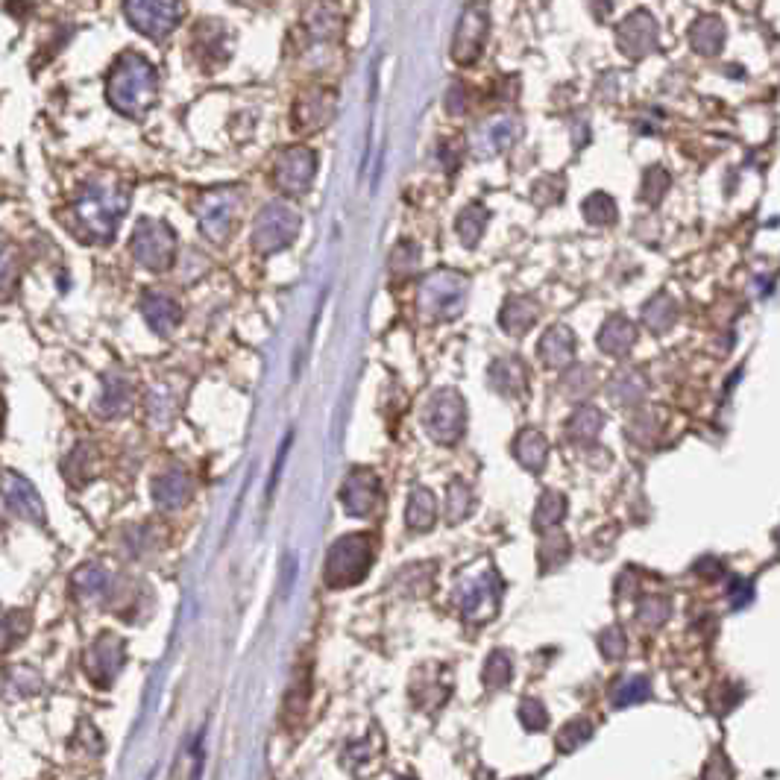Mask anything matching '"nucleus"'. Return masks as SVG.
I'll return each mask as SVG.
<instances>
[{
	"mask_svg": "<svg viewBox=\"0 0 780 780\" xmlns=\"http://www.w3.org/2000/svg\"><path fill=\"white\" fill-rule=\"evenodd\" d=\"M130 209V188L115 176H97L74 197V220L91 241H112Z\"/></svg>",
	"mask_w": 780,
	"mask_h": 780,
	"instance_id": "1",
	"label": "nucleus"
},
{
	"mask_svg": "<svg viewBox=\"0 0 780 780\" xmlns=\"http://www.w3.org/2000/svg\"><path fill=\"white\" fill-rule=\"evenodd\" d=\"M106 94L115 112H121L124 118H144L159 97V74L156 68L138 56V53H121L109 83H106Z\"/></svg>",
	"mask_w": 780,
	"mask_h": 780,
	"instance_id": "2",
	"label": "nucleus"
},
{
	"mask_svg": "<svg viewBox=\"0 0 780 780\" xmlns=\"http://www.w3.org/2000/svg\"><path fill=\"white\" fill-rule=\"evenodd\" d=\"M373 537L370 534H347L341 537L329 555H326V566H323V578L329 587L341 590V587H352L358 581H364L367 569L373 566Z\"/></svg>",
	"mask_w": 780,
	"mask_h": 780,
	"instance_id": "3",
	"label": "nucleus"
},
{
	"mask_svg": "<svg viewBox=\"0 0 780 780\" xmlns=\"http://www.w3.org/2000/svg\"><path fill=\"white\" fill-rule=\"evenodd\" d=\"M417 305L426 320H455L467 305V279L455 270H437L423 282Z\"/></svg>",
	"mask_w": 780,
	"mask_h": 780,
	"instance_id": "4",
	"label": "nucleus"
},
{
	"mask_svg": "<svg viewBox=\"0 0 780 780\" xmlns=\"http://www.w3.org/2000/svg\"><path fill=\"white\" fill-rule=\"evenodd\" d=\"M300 226H303V217L294 206L276 200V203H267L264 209L256 217L253 223V247L261 256H273L279 250H285L297 235H300Z\"/></svg>",
	"mask_w": 780,
	"mask_h": 780,
	"instance_id": "5",
	"label": "nucleus"
},
{
	"mask_svg": "<svg viewBox=\"0 0 780 780\" xmlns=\"http://www.w3.org/2000/svg\"><path fill=\"white\" fill-rule=\"evenodd\" d=\"M132 256L141 267L162 273L171 270L176 261V235L165 220L141 217L132 232Z\"/></svg>",
	"mask_w": 780,
	"mask_h": 780,
	"instance_id": "6",
	"label": "nucleus"
},
{
	"mask_svg": "<svg viewBox=\"0 0 780 780\" xmlns=\"http://www.w3.org/2000/svg\"><path fill=\"white\" fill-rule=\"evenodd\" d=\"M423 426L437 443H458L467 429V408L458 390H437L429 396L426 411H423Z\"/></svg>",
	"mask_w": 780,
	"mask_h": 780,
	"instance_id": "7",
	"label": "nucleus"
},
{
	"mask_svg": "<svg viewBox=\"0 0 780 780\" xmlns=\"http://www.w3.org/2000/svg\"><path fill=\"white\" fill-rule=\"evenodd\" d=\"M124 12L132 30H138L147 39L171 36L182 21L179 0H124Z\"/></svg>",
	"mask_w": 780,
	"mask_h": 780,
	"instance_id": "8",
	"label": "nucleus"
},
{
	"mask_svg": "<svg viewBox=\"0 0 780 780\" xmlns=\"http://www.w3.org/2000/svg\"><path fill=\"white\" fill-rule=\"evenodd\" d=\"M238 191L235 188H217L203 194V200L197 203V220H200V232L212 241V244H226V238L232 235L235 215H238Z\"/></svg>",
	"mask_w": 780,
	"mask_h": 780,
	"instance_id": "9",
	"label": "nucleus"
},
{
	"mask_svg": "<svg viewBox=\"0 0 780 780\" xmlns=\"http://www.w3.org/2000/svg\"><path fill=\"white\" fill-rule=\"evenodd\" d=\"M487 33H490V15L481 3H470L464 12H461V21L455 27V36H452V59L458 65H473L478 56H481V47L487 42Z\"/></svg>",
	"mask_w": 780,
	"mask_h": 780,
	"instance_id": "10",
	"label": "nucleus"
},
{
	"mask_svg": "<svg viewBox=\"0 0 780 780\" xmlns=\"http://www.w3.org/2000/svg\"><path fill=\"white\" fill-rule=\"evenodd\" d=\"M314 174H317V156L311 147H288L279 153L276 159V185L282 194L288 197H300L311 188L314 182Z\"/></svg>",
	"mask_w": 780,
	"mask_h": 780,
	"instance_id": "11",
	"label": "nucleus"
},
{
	"mask_svg": "<svg viewBox=\"0 0 780 780\" xmlns=\"http://www.w3.org/2000/svg\"><path fill=\"white\" fill-rule=\"evenodd\" d=\"M616 47L628 56V59H643L657 47V21L651 18L646 9L631 12L628 18H622V24L616 27Z\"/></svg>",
	"mask_w": 780,
	"mask_h": 780,
	"instance_id": "12",
	"label": "nucleus"
},
{
	"mask_svg": "<svg viewBox=\"0 0 780 780\" xmlns=\"http://www.w3.org/2000/svg\"><path fill=\"white\" fill-rule=\"evenodd\" d=\"M124 660H127L124 640H121V637H112V634H103V637L91 646V651H88L86 657L88 678H91L100 690H106V687L118 678Z\"/></svg>",
	"mask_w": 780,
	"mask_h": 780,
	"instance_id": "13",
	"label": "nucleus"
},
{
	"mask_svg": "<svg viewBox=\"0 0 780 780\" xmlns=\"http://www.w3.org/2000/svg\"><path fill=\"white\" fill-rule=\"evenodd\" d=\"M341 502L349 517H370L382 502V484L370 470H352L341 487Z\"/></svg>",
	"mask_w": 780,
	"mask_h": 780,
	"instance_id": "14",
	"label": "nucleus"
},
{
	"mask_svg": "<svg viewBox=\"0 0 780 780\" xmlns=\"http://www.w3.org/2000/svg\"><path fill=\"white\" fill-rule=\"evenodd\" d=\"M499 599H502V581L496 578V572H484L461 593V610H464L467 622L481 625V622L493 619V613L499 610Z\"/></svg>",
	"mask_w": 780,
	"mask_h": 780,
	"instance_id": "15",
	"label": "nucleus"
},
{
	"mask_svg": "<svg viewBox=\"0 0 780 780\" xmlns=\"http://www.w3.org/2000/svg\"><path fill=\"white\" fill-rule=\"evenodd\" d=\"M335 115V91L329 88H311L294 106V130L317 132L323 130Z\"/></svg>",
	"mask_w": 780,
	"mask_h": 780,
	"instance_id": "16",
	"label": "nucleus"
},
{
	"mask_svg": "<svg viewBox=\"0 0 780 780\" xmlns=\"http://www.w3.org/2000/svg\"><path fill=\"white\" fill-rule=\"evenodd\" d=\"M3 499H6V505H9V511L18 514L21 520H30V522L44 520L42 496L36 493V487H33L24 476L3 478Z\"/></svg>",
	"mask_w": 780,
	"mask_h": 780,
	"instance_id": "17",
	"label": "nucleus"
},
{
	"mask_svg": "<svg viewBox=\"0 0 780 780\" xmlns=\"http://www.w3.org/2000/svg\"><path fill=\"white\" fill-rule=\"evenodd\" d=\"M141 311H144L147 326H150L156 335H171L176 326L182 323V308H179V303H176L174 297L162 294V291L144 294Z\"/></svg>",
	"mask_w": 780,
	"mask_h": 780,
	"instance_id": "18",
	"label": "nucleus"
},
{
	"mask_svg": "<svg viewBox=\"0 0 780 780\" xmlns=\"http://www.w3.org/2000/svg\"><path fill=\"white\" fill-rule=\"evenodd\" d=\"M194 53L203 56V62H206L209 68L229 59L232 39H229V33L220 27V21H203V24H200L197 36H194Z\"/></svg>",
	"mask_w": 780,
	"mask_h": 780,
	"instance_id": "19",
	"label": "nucleus"
},
{
	"mask_svg": "<svg viewBox=\"0 0 780 780\" xmlns=\"http://www.w3.org/2000/svg\"><path fill=\"white\" fill-rule=\"evenodd\" d=\"M537 355H540V361H543L546 367H552V370L572 364V358H575V335H572V329L552 326V329L540 338Z\"/></svg>",
	"mask_w": 780,
	"mask_h": 780,
	"instance_id": "20",
	"label": "nucleus"
},
{
	"mask_svg": "<svg viewBox=\"0 0 780 780\" xmlns=\"http://www.w3.org/2000/svg\"><path fill=\"white\" fill-rule=\"evenodd\" d=\"M725 39H728V30H725L722 18H716V15H701L690 27V44L701 56H719Z\"/></svg>",
	"mask_w": 780,
	"mask_h": 780,
	"instance_id": "21",
	"label": "nucleus"
},
{
	"mask_svg": "<svg viewBox=\"0 0 780 780\" xmlns=\"http://www.w3.org/2000/svg\"><path fill=\"white\" fill-rule=\"evenodd\" d=\"M188 496H191V481L182 470H171L153 481V499L162 511L182 508L188 502Z\"/></svg>",
	"mask_w": 780,
	"mask_h": 780,
	"instance_id": "22",
	"label": "nucleus"
},
{
	"mask_svg": "<svg viewBox=\"0 0 780 780\" xmlns=\"http://www.w3.org/2000/svg\"><path fill=\"white\" fill-rule=\"evenodd\" d=\"M305 30L317 39V42H332L341 33V12L338 6H332L329 0H317L314 6H308L305 12Z\"/></svg>",
	"mask_w": 780,
	"mask_h": 780,
	"instance_id": "23",
	"label": "nucleus"
},
{
	"mask_svg": "<svg viewBox=\"0 0 780 780\" xmlns=\"http://www.w3.org/2000/svg\"><path fill=\"white\" fill-rule=\"evenodd\" d=\"M637 344V326L628 317H610L599 332V349L607 355H625Z\"/></svg>",
	"mask_w": 780,
	"mask_h": 780,
	"instance_id": "24",
	"label": "nucleus"
},
{
	"mask_svg": "<svg viewBox=\"0 0 780 780\" xmlns=\"http://www.w3.org/2000/svg\"><path fill=\"white\" fill-rule=\"evenodd\" d=\"M514 455L528 473H540L549 458V440L537 429H525L514 443Z\"/></svg>",
	"mask_w": 780,
	"mask_h": 780,
	"instance_id": "25",
	"label": "nucleus"
},
{
	"mask_svg": "<svg viewBox=\"0 0 780 780\" xmlns=\"http://www.w3.org/2000/svg\"><path fill=\"white\" fill-rule=\"evenodd\" d=\"M537 314H540V308L531 297H511L499 314V323L508 335H522L534 326Z\"/></svg>",
	"mask_w": 780,
	"mask_h": 780,
	"instance_id": "26",
	"label": "nucleus"
},
{
	"mask_svg": "<svg viewBox=\"0 0 780 780\" xmlns=\"http://www.w3.org/2000/svg\"><path fill=\"white\" fill-rule=\"evenodd\" d=\"M602 426H605L602 411H599L596 405H581V408H575L572 417L566 420V434H569V440H575V443H593V440L599 437V432H602Z\"/></svg>",
	"mask_w": 780,
	"mask_h": 780,
	"instance_id": "27",
	"label": "nucleus"
},
{
	"mask_svg": "<svg viewBox=\"0 0 780 780\" xmlns=\"http://www.w3.org/2000/svg\"><path fill=\"white\" fill-rule=\"evenodd\" d=\"M437 520V502H434L432 490L426 487H414L408 508H405V522L411 531H429Z\"/></svg>",
	"mask_w": 780,
	"mask_h": 780,
	"instance_id": "28",
	"label": "nucleus"
},
{
	"mask_svg": "<svg viewBox=\"0 0 780 780\" xmlns=\"http://www.w3.org/2000/svg\"><path fill=\"white\" fill-rule=\"evenodd\" d=\"M646 396V376L634 367H625L613 376L610 382V399L619 405H640V399Z\"/></svg>",
	"mask_w": 780,
	"mask_h": 780,
	"instance_id": "29",
	"label": "nucleus"
},
{
	"mask_svg": "<svg viewBox=\"0 0 780 780\" xmlns=\"http://www.w3.org/2000/svg\"><path fill=\"white\" fill-rule=\"evenodd\" d=\"M490 385L505 396H517L525 390V367L517 358H499L490 367Z\"/></svg>",
	"mask_w": 780,
	"mask_h": 780,
	"instance_id": "30",
	"label": "nucleus"
},
{
	"mask_svg": "<svg viewBox=\"0 0 780 780\" xmlns=\"http://www.w3.org/2000/svg\"><path fill=\"white\" fill-rule=\"evenodd\" d=\"M21 282V259L12 244L0 241V303L12 300Z\"/></svg>",
	"mask_w": 780,
	"mask_h": 780,
	"instance_id": "31",
	"label": "nucleus"
},
{
	"mask_svg": "<svg viewBox=\"0 0 780 780\" xmlns=\"http://www.w3.org/2000/svg\"><path fill=\"white\" fill-rule=\"evenodd\" d=\"M678 320V305L669 294H657L651 297L646 308H643V323L649 326L651 332H666L672 329V323Z\"/></svg>",
	"mask_w": 780,
	"mask_h": 780,
	"instance_id": "32",
	"label": "nucleus"
},
{
	"mask_svg": "<svg viewBox=\"0 0 780 780\" xmlns=\"http://www.w3.org/2000/svg\"><path fill=\"white\" fill-rule=\"evenodd\" d=\"M566 517V499L558 493V490H546L537 502V511H534V528L537 531H552L558 528L561 520Z\"/></svg>",
	"mask_w": 780,
	"mask_h": 780,
	"instance_id": "33",
	"label": "nucleus"
},
{
	"mask_svg": "<svg viewBox=\"0 0 780 780\" xmlns=\"http://www.w3.org/2000/svg\"><path fill=\"white\" fill-rule=\"evenodd\" d=\"M487 209L484 206H467L461 215H458V223H455V229H458V238L464 241V247H476L478 241H481V235H484V229H487Z\"/></svg>",
	"mask_w": 780,
	"mask_h": 780,
	"instance_id": "34",
	"label": "nucleus"
},
{
	"mask_svg": "<svg viewBox=\"0 0 780 780\" xmlns=\"http://www.w3.org/2000/svg\"><path fill=\"white\" fill-rule=\"evenodd\" d=\"M584 217L593 223V226H610L616 217H619V209L613 203V197L605 194V191H596L584 200Z\"/></svg>",
	"mask_w": 780,
	"mask_h": 780,
	"instance_id": "35",
	"label": "nucleus"
},
{
	"mask_svg": "<svg viewBox=\"0 0 780 780\" xmlns=\"http://www.w3.org/2000/svg\"><path fill=\"white\" fill-rule=\"evenodd\" d=\"M130 408V385L121 382V379H109L106 382V393L100 399V414L103 417H115V414H124Z\"/></svg>",
	"mask_w": 780,
	"mask_h": 780,
	"instance_id": "36",
	"label": "nucleus"
},
{
	"mask_svg": "<svg viewBox=\"0 0 780 780\" xmlns=\"http://www.w3.org/2000/svg\"><path fill=\"white\" fill-rule=\"evenodd\" d=\"M71 584H74V590L80 593V596H100L106 587H109V575L100 569V566H80L77 572H74V578H71Z\"/></svg>",
	"mask_w": 780,
	"mask_h": 780,
	"instance_id": "37",
	"label": "nucleus"
},
{
	"mask_svg": "<svg viewBox=\"0 0 780 780\" xmlns=\"http://www.w3.org/2000/svg\"><path fill=\"white\" fill-rule=\"evenodd\" d=\"M511 672H514L511 669V657L505 651H493L487 657V666H484V684L490 690H502V687L511 684Z\"/></svg>",
	"mask_w": 780,
	"mask_h": 780,
	"instance_id": "38",
	"label": "nucleus"
},
{
	"mask_svg": "<svg viewBox=\"0 0 780 780\" xmlns=\"http://www.w3.org/2000/svg\"><path fill=\"white\" fill-rule=\"evenodd\" d=\"M569 540H566L564 534H549L546 540H543V546H540V566H543V572H552V569H558V566L566 564V558H569Z\"/></svg>",
	"mask_w": 780,
	"mask_h": 780,
	"instance_id": "39",
	"label": "nucleus"
},
{
	"mask_svg": "<svg viewBox=\"0 0 780 780\" xmlns=\"http://www.w3.org/2000/svg\"><path fill=\"white\" fill-rule=\"evenodd\" d=\"M651 695V684L646 678H628L622 684L613 687V704L616 707H631V704H640Z\"/></svg>",
	"mask_w": 780,
	"mask_h": 780,
	"instance_id": "40",
	"label": "nucleus"
},
{
	"mask_svg": "<svg viewBox=\"0 0 780 780\" xmlns=\"http://www.w3.org/2000/svg\"><path fill=\"white\" fill-rule=\"evenodd\" d=\"M473 511V490L464 481L449 484V522H461Z\"/></svg>",
	"mask_w": 780,
	"mask_h": 780,
	"instance_id": "41",
	"label": "nucleus"
},
{
	"mask_svg": "<svg viewBox=\"0 0 780 780\" xmlns=\"http://www.w3.org/2000/svg\"><path fill=\"white\" fill-rule=\"evenodd\" d=\"M669 174L663 171V168H649L646 174H643V185H640V197H643V203H649V206H657L660 200H663V194L669 191Z\"/></svg>",
	"mask_w": 780,
	"mask_h": 780,
	"instance_id": "42",
	"label": "nucleus"
},
{
	"mask_svg": "<svg viewBox=\"0 0 780 780\" xmlns=\"http://www.w3.org/2000/svg\"><path fill=\"white\" fill-rule=\"evenodd\" d=\"M669 613H672V605H669V599H663V596H649V599H643L640 607H637V619H640L643 625H649V628L663 625V622L669 619Z\"/></svg>",
	"mask_w": 780,
	"mask_h": 780,
	"instance_id": "43",
	"label": "nucleus"
},
{
	"mask_svg": "<svg viewBox=\"0 0 780 780\" xmlns=\"http://www.w3.org/2000/svg\"><path fill=\"white\" fill-rule=\"evenodd\" d=\"M590 737H593V725H590L587 719H575V722H569L564 731H561L558 748H561V751H575L578 745H584Z\"/></svg>",
	"mask_w": 780,
	"mask_h": 780,
	"instance_id": "44",
	"label": "nucleus"
},
{
	"mask_svg": "<svg viewBox=\"0 0 780 780\" xmlns=\"http://www.w3.org/2000/svg\"><path fill=\"white\" fill-rule=\"evenodd\" d=\"M520 722H522V728H525V731H543V728L549 725L546 707H543L537 698H522Z\"/></svg>",
	"mask_w": 780,
	"mask_h": 780,
	"instance_id": "45",
	"label": "nucleus"
},
{
	"mask_svg": "<svg viewBox=\"0 0 780 780\" xmlns=\"http://www.w3.org/2000/svg\"><path fill=\"white\" fill-rule=\"evenodd\" d=\"M417 264H420V250L414 244H408V241L399 244L393 250V256H390V267H393L396 276H411L417 270Z\"/></svg>",
	"mask_w": 780,
	"mask_h": 780,
	"instance_id": "46",
	"label": "nucleus"
},
{
	"mask_svg": "<svg viewBox=\"0 0 780 780\" xmlns=\"http://www.w3.org/2000/svg\"><path fill=\"white\" fill-rule=\"evenodd\" d=\"M593 388V373H590V367H581V364H575L572 370H569V376L564 379V390L566 396H572V399H578V396H587Z\"/></svg>",
	"mask_w": 780,
	"mask_h": 780,
	"instance_id": "47",
	"label": "nucleus"
},
{
	"mask_svg": "<svg viewBox=\"0 0 780 780\" xmlns=\"http://www.w3.org/2000/svg\"><path fill=\"white\" fill-rule=\"evenodd\" d=\"M599 651L605 654L607 660H622L625 657V651H628V643H625V634H622V628H607L599 634Z\"/></svg>",
	"mask_w": 780,
	"mask_h": 780,
	"instance_id": "48",
	"label": "nucleus"
},
{
	"mask_svg": "<svg viewBox=\"0 0 780 780\" xmlns=\"http://www.w3.org/2000/svg\"><path fill=\"white\" fill-rule=\"evenodd\" d=\"M464 100H467L464 88L452 86L449 88V97H446V109H449L452 115H461V112H464Z\"/></svg>",
	"mask_w": 780,
	"mask_h": 780,
	"instance_id": "49",
	"label": "nucleus"
},
{
	"mask_svg": "<svg viewBox=\"0 0 780 780\" xmlns=\"http://www.w3.org/2000/svg\"><path fill=\"white\" fill-rule=\"evenodd\" d=\"M748 599H751V584L737 578V581L731 584V602H734V607H742Z\"/></svg>",
	"mask_w": 780,
	"mask_h": 780,
	"instance_id": "50",
	"label": "nucleus"
},
{
	"mask_svg": "<svg viewBox=\"0 0 780 780\" xmlns=\"http://www.w3.org/2000/svg\"><path fill=\"white\" fill-rule=\"evenodd\" d=\"M511 132H514V127H511L508 121L502 124V130H499V127L493 130V141H496V147H499V150H502V147H508V141H511Z\"/></svg>",
	"mask_w": 780,
	"mask_h": 780,
	"instance_id": "51",
	"label": "nucleus"
},
{
	"mask_svg": "<svg viewBox=\"0 0 780 780\" xmlns=\"http://www.w3.org/2000/svg\"><path fill=\"white\" fill-rule=\"evenodd\" d=\"M616 593H619L622 599H628V596L634 593V575H631V572H625V575H622V581L616 584Z\"/></svg>",
	"mask_w": 780,
	"mask_h": 780,
	"instance_id": "52",
	"label": "nucleus"
},
{
	"mask_svg": "<svg viewBox=\"0 0 780 780\" xmlns=\"http://www.w3.org/2000/svg\"><path fill=\"white\" fill-rule=\"evenodd\" d=\"M607 12H610V0H593V15L596 18H605Z\"/></svg>",
	"mask_w": 780,
	"mask_h": 780,
	"instance_id": "53",
	"label": "nucleus"
}]
</instances>
